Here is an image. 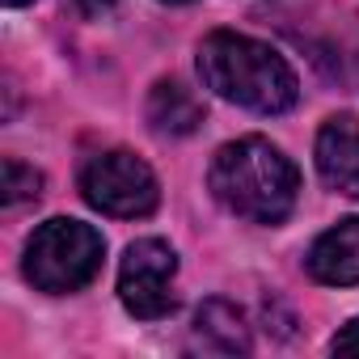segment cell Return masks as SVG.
I'll list each match as a JSON object with an SVG mask.
<instances>
[{"instance_id": "1", "label": "cell", "mask_w": 359, "mask_h": 359, "mask_svg": "<svg viewBox=\"0 0 359 359\" xmlns=\"http://www.w3.org/2000/svg\"><path fill=\"white\" fill-rule=\"evenodd\" d=\"M199 76L216 97L254 114H283L300 97L292 64L271 43L237 30H216L199 43Z\"/></svg>"}, {"instance_id": "2", "label": "cell", "mask_w": 359, "mask_h": 359, "mask_svg": "<svg viewBox=\"0 0 359 359\" xmlns=\"http://www.w3.org/2000/svg\"><path fill=\"white\" fill-rule=\"evenodd\" d=\"M208 182H212V195L233 216L254 220V224H283L300 195L296 165L283 156V148H275L262 135L224 144L212 156Z\"/></svg>"}, {"instance_id": "3", "label": "cell", "mask_w": 359, "mask_h": 359, "mask_svg": "<svg viewBox=\"0 0 359 359\" xmlns=\"http://www.w3.org/2000/svg\"><path fill=\"white\" fill-rule=\"evenodd\" d=\"M102 258H106V237L93 224L55 216L34 229V237L26 241L22 266L39 292L68 296V292H81L85 283H93V275L102 271Z\"/></svg>"}, {"instance_id": "4", "label": "cell", "mask_w": 359, "mask_h": 359, "mask_svg": "<svg viewBox=\"0 0 359 359\" xmlns=\"http://www.w3.org/2000/svg\"><path fill=\"white\" fill-rule=\"evenodd\" d=\"M81 195L89 208H97L102 216H118V220H140L156 212V173L127 148H110L85 161L81 169Z\"/></svg>"}, {"instance_id": "5", "label": "cell", "mask_w": 359, "mask_h": 359, "mask_svg": "<svg viewBox=\"0 0 359 359\" xmlns=\"http://www.w3.org/2000/svg\"><path fill=\"white\" fill-rule=\"evenodd\" d=\"M173 275H177V254L161 237L131 241L123 262H118V300L131 317L156 321L177 309L173 296Z\"/></svg>"}, {"instance_id": "6", "label": "cell", "mask_w": 359, "mask_h": 359, "mask_svg": "<svg viewBox=\"0 0 359 359\" xmlns=\"http://www.w3.org/2000/svg\"><path fill=\"white\" fill-rule=\"evenodd\" d=\"M317 173L338 195L359 199V118L334 114L317 131Z\"/></svg>"}, {"instance_id": "7", "label": "cell", "mask_w": 359, "mask_h": 359, "mask_svg": "<svg viewBox=\"0 0 359 359\" xmlns=\"http://www.w3.org/2000/svg\"><path fill=\"white\" fill-rule=\"evenodd\" d=\"M309 275L330 287H351L359 283V216L338 220L325 229L313 250H309Z\"/></svg>"}, {"instance_id": "8", "label": "cell", "mask_w": 359, "mask_h": 359, "mask_svg": "<svg viewBox=\"0 0 359 359\" xmlns=\"http://www.w3.org/2000/svg\"><path fill=\"white\" fill-rule=\"evenodd\" d=\"M148 123L161 135H191L203 123V102L182 81H156L148 93Z\"/></svg>"}, {"instance_id": "9", "label": "cell", "mask_w": 359, "mask_h": 359, "mask_svg": "<svg viewBox=\"0 0 359 359\" xmlns=\"http://www.w3.org/2000/svg\"><path fill=\"white\" fill-rule=\"evenodd\" d=\"M195 325H199V338L216 342L220 351H250V325H245L241 309L229 300H208L199 309Z\"/></svg>"}, {"instance_id": "10", "label": "cell", "mask_w": 359, "mask_h": 359, "mask_svg": "<svg viewBox=\"0 0 359 359\" xmlns=\"http://www.w3.org/2000/svg\"><path fill=\"white\" fill-rule=\"evenodd\" d=\"M39 195H43V173L9 156V161H5V203L18 208V203L39 199Z\"/></svg>"}, {"instance_id": "11", "label": "cell", "mask_w": 359, "mask_h": 359, "mask_svg": "<svg viewBox=\"0 0 359 359\" xmlns=\"http://www.w3.org/2000/svg\"><path fill=\"white\" fill-rule=\"evenodd\" d=\"M330 351H338V355H359V317H355V321H346V325L334 334Z\"/></svg>"}, {"instance_id": "12", "label": "cell", "mask_w": 359, "mask_h": 359, "mask_svg": "<svg viewBox=\"0 0 359 359\" xmlns=\"http://www.w3.org/2000/svg\"><path fill=\"white\" fill-rule=\"evenodd\" d=\"M114 5H118V0H72V9H76L81 18H93V22H97V18H106Z\"/></svg>"}, {"instance_id": "13", "label": "cell", "mask_w": 359, "mask_h": 359, "mask_svg": "<svg viewBox=\"0 0 359 359\" xmlns=\"http://www.w3.org/2000/svg\"><path fill=\"white\" fill-rule=\"evenodd\" d=\"M5 5H9V9H22V5H30V0H5Z\"/></svg>"}, {"instance_id": "14", "label": "cell", "mask_w": 359, "mask_h": 359, "mask_svg": "<svg viewBox=\"0 0 359 359\" xmlns=\"http://www.w3.org/2000/svg\"><path fill=\"white\" fill-rule=\"evenodd\" d=\"M165 5H187V0H165Z\"/></svg>"}]
</instances>
